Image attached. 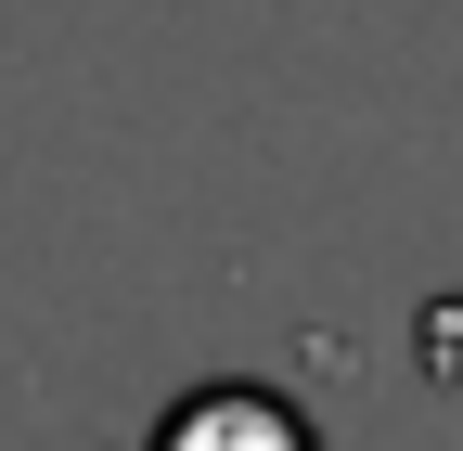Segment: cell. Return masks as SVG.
Instances as JSON below:
<instances>
[{
	"label": "cell",
	"instance_id": "6da1fadb",
	"mask_svg": "<svg viewBox=\"0 0 463 451\" xmlns=\"http://www.w3.org/2000/svg\"><path fill=\"white\" fill-rule=\"evenodd\" d=\"M142 451H322V426L283 400V387L219 374V387H181V400L155 413V438H142Z\"/></svg>",
	"mask_w": 463,
	"mask_h": 451
}]
</instances>
